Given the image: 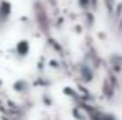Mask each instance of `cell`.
I'll list each match as a JSON object with an SVG mask.
<instances>
[{
	"label": "cell",
	"instance_id": "6da1fadb",
	"mask_svg": "<svg viewBox=\"0 0 122 120\" xmlns=\"http://www.w3.org/2000/svg\"><path fill=\"white\" fill-rule=\"evenodd\" d=\"M28 49H30V46H28V43H26V41H20V43L17 44V51H18V54H20V56L28 54Z\"/></svg>",
	"mask_w": 122,
	"mask_h": 120
}]
</instances>
